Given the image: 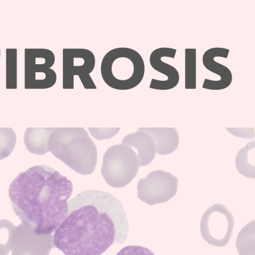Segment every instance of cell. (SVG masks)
<instances>
[{"label":"cell","mask_w":255,"mask_h":255,"mask_svg":"<svg viewBox=\"0 0 255 255\" xmlns=\"http://www.w3.org/2000/svg\"><path fill=\"white\" fill-rule=\"evenodd\" d=\"M178 182L177 178L169 172L152 171L138 181L137 197L149 205L165 203L176 195Z\"/></svg>","instance_id":"cell-8"},{"label":"cell","mask_w":255,"mask_h":255,"mask_svg":"<svg viewBox=\"0 0 255 255\" xmlns=\"http://www.w3.org/2000/svg\"><path fill=\"white\" fill-rule=\"evenodd\" d=\"M230 50L223 47H213L207 50L203 55L202 63L209 71L220 76V80L215 81L205 78L202 88L208 90H221L230 86L233 80L231 70L226 66L216 61L217 57L227 58Z\"/></svg>","instance_id":"cell-10"},{"label":"cell","mask_w":255,"mask_h":255,"mask_svg":"<svg viewBox=\"0 0 255 255\" xmlns=\"http://www.w3.org/2000/svg\"><path fill=\"white\" fill-rule=\"evenodd\" d=\"M232 134L244 138H253L255 137L254 129L253 128H227Z\"/></svg>","instance_id":"cell-25"},{"label":"cell","mask_w":255,"mask_h":255,"mask_svg":"<svg viewBox=\"0 0 255 255\" xmlns=\"http://www.w3.org/2000/svg\"><path fill=\"white\" fill-rule=\"evenodd\" d=\"M16 140L14 131L10 128H0V160L13 151Z\"/></svg>","instance_id":"cell-22"},{"label":"cell","mask_w":255,"mask_h":255,"mask_svg":"<svg viewBox=\"0 0 255 255\" xmlns=\"http://www.w3.org/2000/svg\"><path fill=\"white\" fill-rule=\"evenodd\" d=\"M94 53L85 48H63L62 50V87L74 89V77L78 76L86 89H96L90 74L94 69Z\"/></svg>","instance_id":"cell-6"},{"label":"cell","mask_w":255,"mask_h":255,"mask_svg":"<svg viewBox=\"0 0 255 255\" xmlns=\"http://www.w3.org/2000/svg\"><path fill=\"white\" fill-rule=\"evenodd\" d=\"M255 141L248 142L238 152L235 163L238 172L242 175L254 179L255 178V167L252 163L251 158L255 157Z\"/></svg>","instance_id":"cell-17"},{"label":"cell","mask_w":255,"mask_h":255,"mask_svg":"<svg viewBox=\"0 0 255 255\" xmlns=\"http://www.w3.org/2000/svg\"><path fill=\"white\" fill-rule=\"evenodd\" d=\"M53 247V236L38 235L21 223L16 226L11 255H49Z\"/></svg>","instance_id":"cell-9"},{"label":"cell","mask_w":255,"mask_h":255,"mask_svg":"<svg viewBox=\"0 0 255 255\" xmlns=\"http://www.w3.org/2000/svg\"><path fill=\"white\" fill-rule=\"evenodd\" d=\"M5 88L16 89L17 88V49H5Z\"/></svg>","instance_id":"cell-19"},{"label":"cell","mask_w":255,"mask_h":255,"mask_svg":"<svg viewBox=\"0 0 255 255\" xmlns=\"http://www.w3.org/2000/svg\"><path fill=\"white\" fill-rule=\"evenodd\" d=\"M152 138L156 152L166 155L174 152L177 148L179 137L174 128H140Z\"/></svg>","instance_id":"cell-13"},{"label":"cell","mask_w":255,"mask_h":255,"mask_svg":"<svg viewBox=\"0 0 255 255\" xmlns=\"http://www.w3.org/2000/svg\"><path fill=\"white\" fill-rule=\"evenodd\" d=\"M48 145L53 155L78 173L89 175L94 172L97 149L83 128H55Z\"/></svg>","instance_id":"cell-3"},{"label":"cell","mask_w":255,"mask_h":255,"mask_svg":"<svg viewBox=\"0 0 255 255\" xmlns=\"http://www.w3.org/2000/svg\"><path fill=\"white\" fill-rule=\"evenodd\" d=\"M177 50L170 47H160L154 50L149 56V63L156 71L165 75L168 79L162 81L152 78L149 88L151 89L167 90L175 88L179 81L178 70L173 66L162 61L164 57L174 58Z\"/></svg>","instance_id":"cell-11"},{"label":"cell","mask_w":255,"mask_h":255,"mask_svg":"<svg viewBox=\"0 0 255 255\" xmlns=\"http://www.w3.org/2000/svg\"><path fill=\"white\" fill-rule=\"evenodd\" d=\"M92 135L98 140L110 138L116 134L120 128H90Z\"/></svg>","instance_id":"cell-24"},{"label":"cell","mask_w":255,"mask_h":255,"mask_svg":"<svg viewBox=\"0 0 255 255\" xmlns=\"http://www.w3.org/2000/svg\"><path fill=\"white\" fill-rule=\"evenodd\" d=\"M145 73V65L141 55L128 47H118L108 51L102 59L101 74L110 87L128 90L138 86Z\"/></svg>","instance_id":"cell-4"},{"label":"cell","mask_w":255,"mask_h":255,"mask_svg":"<svg viewBox=\"0 0 255 255\" xmlns=\"http://www.w3.org/2000/svg\"></svg>","instance_id":"cell-27"},{"label":"cell","mask_w":255,"mask_h":255,"mask_svg":"<svg viewBox=\"0 0 255 255\" xmlns=\"http://www.w3.org/2000/svg\"><path fill=\"white\" fill-rule=\"evenodd\" d=\"M122 144L137 149L139 166L150 164L155 157L156 153L155 143L151 136L140 128L137 131L126 135L122 140Z\"/></svg>","instance_id":"cell-12"},{"label":"cell","mask_w":255,"mask_h":255,"mask_svg":"<svg viewBox=\"0 0 255 255\" xmlns=\"http://www.w3.org/2000/svg\"><path fill=\"white\" fill-rule=\"evenodd\" d=\"M196 48L185 49V88L196 89Z\"/></svg>","instance_id":"cell-20"},{"label":"cell","mask_w":255,"mask_h":255,"mask_svg":"<svg viewBox=\"0 0 255 255\" xmlns=\"http://www.w3.org/2000/svg\"><path fill=\"white\" fill-rule=\"evenodd\" d=\"M73 185L66 176L46 165L20 173L8 189L15 214L41 236L51 235L66 217Z\"/></svg>","instance_id":"cell-2"},{"label":"cell","mask_w":255,"mask_h":255,"mask_svg":"<svg viewBox=\"0 0 255 255\" xmlns=\"http://www.w3.org/2000/svg\"><path fill=\"white\" fill-rule=\"evenodd\" d=\"M0 56H1V52H0Z\"/></svg>","instance_id":"cell-26"},{"label":"cell","mask_w":255,"mask_h":255,"mask_svg":"<svg viewBox=\"0 0 255 255\" xmlns=\"http://www.w3.org/2000/svg\"><path fill=\"white\" fill-rule=\"evenodd\" d=\"M54 53L45 48H25L24 56V73H37L47 70L54 65Z\"/></svg>","instance_id":"cell-14"},{"label":"cell","mask_w":255,"mask_h":255,"mask_svg":"<svg viewBox=\"0 0 255 255\" xmlns=\"http://www.w3.org/2000/svg\"><path fill=\"white\" fill-rule=\"evenodd\" d=\"M235 225L232 213L223 204H216L208 208L200 222V232L209 244L223 247L230 241Z\"/></svg>","instance_id":"cell-7"},{"label":"cell","mask_w":255,"mask_h":255,"mask_svg":"<svg viewBox=\"0 0 255 255\" xmlns=\"http://www.w3.org/2000/svg\"><path fill=\"white\" fill-rule=\"evenodd\" d=\"M54 128H27L24 134V142L30 153L43 155L49 151L48 139Z\"/></svg>","instance_id":"cell-15"},{"label":"cell","mask_w":255,"mask_h":255,"mask_svg":"<svg viewBox=\"0 0 255 255\" xmlns=\"http://www.w3.org/2000/svg\"><path fill=\"white\" fill-rule=\"evenodd\" d=\"M115 255H154L147 248L136 245L127 246L122 249Z\"/></svg>","instance_id":"cell-23"},{"label":"cell","mask_w":255,"mask_h":255,"mask_svg":"<svg viewBox=\"0 0 255 255\" xmlns=\"http://www.w3.org/2000/svg\"><path fill=\"white\" fill-rule=\"evenodd\" d=\"M57 80L56 73L50 68L42 72L24 73L25 89H45L53 87Z\"/></svg>","instance_id":"cell-16"},{"label":"cell","mask_w":255,"mask_h":255,"mask_svg":"<svg viewBox=\"0 0 255 255\" xmlns=\"http://www.w3.org/2000/svg\"><path fill=\"white\" fill-rule=\"evenodd\" d=\"M139 167L137 154L129 146L112 145L106 151L101 171L106 183L114 188H122L136 175Z\"/></svg>","instance_id":"cell-5"},{"label":"cell","mask_w":255,"mask_h":255,"mask_svg":"<svg viewBox=\"0 0 255 255\" xmlns=\"http://www.w3.org/2000/svg\"><path fill=\"white\" fill-rule=\"evenodd\" d=\"M15 228L10 221L0 220V255H8L10 252Z\"/></svg>","instance_id":"cell-21"},{"label":"cell","mask_w":255,"mask_h":255,"mask_svg":"<svg viewBox=\"0 0 255 255\" xmlns=\"http://www.w3.org/2000/svg\"><path fill=\"white\" fill-rule=\"evenodd\" d=\"M239 255H255V222L251 221L240 231L236 242Z\"/></svg>","instance_id":"cell-18"},{"label":"cell","mask_w":255,"mask_h":255,"mask_svg":"<svg viewBox=\"0 0 255 255\" xmlns=\"http://www.w3.org/2000/svg\"><path fill=\"white\" fill-rule=\"evenodd\" d=\"M68 214L53 236L65 255H101L127 239L128 222L121 202L107 192L83 191L68 202Z\"/></svg>","instance_id":"cell-1"}]
</instances>
